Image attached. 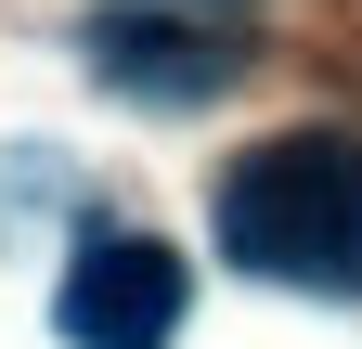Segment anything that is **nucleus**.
Returning a JSON list of instances; mask_svg holds the SVG:
<instances>
[{"mask_svg": "<svg viewBox=\"0 0 362 349\" xmlns=\"http://www.w3.org/2000/svg\"><path fill=\"white\" fill-rule=\"evenodd\" d=\"M220 259L259 285L362 297V143L349 129H285L220 168Z\"/></svg>", "mask_w": 362, "mask_h": 349, "instance_id": "nucleus-1", "label": "nucleus"}, {"mask_svg": "<svg viewBox=\"0 0 362 349\" xmlns=\"http://www.w3.org/2000/svg\"><path fill=\"white\" fill-rule=\"evenodd\" d=\"M233 39H246V0H104L90 13V78H117L143 104H207L246 65Z\"/></svg>", "mask_w": 362, "mask_h": 349, "instance_id": "nucleus-2", "label": "nucleus"}, {"mask_svg": "<svg viewBox=\"0 0 362 349\" xmlns=\"http://www.w3.org/2000/svg\"><path fill=\"white\" fill-rule=\"evenodd\" d=\"M181 311H194V272H181V246L156 233H90L52 285V324L65 349H168Z\"/></svg>", "mask_w": 362, "mask_h": 349, "instance_id": "nucleus-3", "label": "nucleus"}]
</instances>
